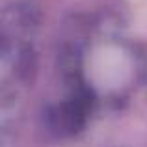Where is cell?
<instances>
[{
    "instance_id": "obj_1",
    "label": "cell",
    "mask_w": 147,
    "mask_h": 147,
    "mask_svg": "<svg viewBox=\"0 0 147 147\" xmlns=\"http://www.w3.org/2000/svg\"><path fill=\"white\" fill-rule=\"evenodd\" d=\"M88 114V95L76 93L49 114L50 125L60 134H75L84 127Z\"/></svg>"
}]
</instances>
